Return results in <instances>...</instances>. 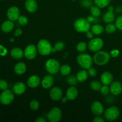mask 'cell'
<instances>
[{
    "mask_svg": "<svg viewBox=\"0 0 122 122\" xmlns=\"http://www.w3.org/2000/svg\"><path fill=\"white\" fill-rule=\"evenodd\" d=\"M23 33V31L22 30L20 29H17L16 30H15L14 33V36L15 37H18V36H20Z\"/></svg>",
    "mask_w": 122,
    "mask_h": 122,
    "instance_id": "obj_46",
    "label": "cell"
},
{
    "mask_svg": "<svg viewBox=\"0 0 122 122\" xmlns=\"http://www.w3.org/2000/svg\"><path fill=\"white\" fill-rule=\"evenodd\" d=\"M100 80L102 84L105 85H109L113 81V75L110 71H104L101 75Z\"/></svg>",
    "mask_w": 122,
    "mask_h": 122,
    "instance_id": "obj_16",
    "label": "cell"
},
{
    "mask_svg": "<svg viewBox=\"0 0 122 122\" xmlns=\"http://www.w3.org/2000/svg\"><path fill=\"white\" fill-rule=\"evenodd\" d=\"M52 46L48 41L45 39H42L37 44V49L38 52L41 56H46L50 54L52 52Z\"/></svg>",
    "mask_w": 122,
    "mask_h": 122,
    "instance_id": "obj_4",
    "label": "cell"
},
{
    "mask_svg": "<svg viewBox=\"0 0 122 122\" xmlns=\"http://www.w3.org/2000/svg\"><path fill=\"white\" fill-rule=\"evenodd\" d=\"M50 95L54 101H59L63 98V91L59 87H54L50 90Z\"/></svg>",
    "mask_w": 122,
    "mask_h": 122,
    "instance_id": "obj_13",
    "label": "cell"
},
{
    "mask_svg": "<svg viewBox=\"0 0 122 122\" xmlns=\"http://www.w3.org/2000/svg\"><path fill=\"white\" fill-rule=\"evenodd\" d=\"M71 1H76V0H71Z\"/></svg>",
    "mask_w": 122,
    "mask_h": 122,
    "instance_id": "obj_52",
    "label": "cell"
},
{
    "mask_svg": "<svg viewBox=\"0 0 122 122\" xmlns=\"http://www.w3.org/2000/svg\"><path fill=\"white\" fill-rule=\"evenodd\" d=\"M91 29L94 35H98L101 34L104 32V29L102 25H100V24H95L91 27Z\"/></svg>",
    "mask_w": 122,
    "mask_h": 122,
    "instance_id": "obj_26",
    "label": "cell"
},
{
    "mask_svg": "<svg viewBox=\"0 0 122 122\" xmlns=\"http://www.w3.org/2000/svg\"><path fill=\"white\" fill-rule=\"evenodd\" d=\"M90 12L91 13V15H94V16L99 17L101 14V10H100V7H97V6H92L90 8Z\"/></svg>",
    "mask_w": 122,
    "mask_h": 122,
    "instance_id": "obj_31",
    "label": "cell"
},
{
    "mask_svg": "<svg viewBox=\"0 0 122 122\" xmlns=\"http://www.w3.org/2000/svg\"><path fill=\"white\" fill-rule=\"evenodd\" d=\"M77 62L79 65L83 69H87L92 67L93 64V58L86 53H83L79 54L77 57Z\"/></svg>",
    "mask_w": 122,
    "mask_h": 122,
    "instance_id": "obj_2",
    "label": "cell"
},
{
    "mask_svg": "<svg viewBox=\"0 0 122 122\" xmlns=\"http://www.w3.org/2000/svg\"><path fill=\"white\" fill-rule=\"evenodd\" d=\"M90 87L92 90L95 91H98L101 89V87H102V84H101V82H100V81H94L91 83Z\"/></svg>",
    "mask_w": 122,
    "mask_h": 122,
    "instance_id": "obj_29",
    "label": "cell"
},
{
    "mask_svg": "<svg viewBox=\"0 0 122 122\" xmlns=\"http://www.w3.org/2000/svg\"><path fill=\"white\" fill-rule=\"evenodd\" d=\"M120 116V110L116 106H112L107 108L104 112V117L107 121L113 122L119 118Z\"/></svg>",
    "mask_w": 122,
    "mask_h": 122,
    "instance_id": "obj_6",
    "label": "cell"
},
{
    "mask_svg": "<svg viewBox=\"0 0 122 122\" xmlns=\"http://www.w3.org/2000/svg\"></svg>",
    "mask_w": 122,
    "mask_h": 122,
    "instance_id": "obj_53",
    "label": "cell"
},
{
    "mask_svg": "<svg viewBox=\"0 0 122 122\" xmlns=\"http://www.w3.org/2000/svg\"><path fill=\"white\" fill-rule=\"evenodd\" d=\"M87 47H88V45H87L86 43L85 42H81L77 44V46H76V50L78 52L82 53V52L85 51Z\"/></svg>",
    "mask_w": 122,
    "mask_h": 122,
    "instance_id": "obj_32",
    "label": "cell"
},
{
    "mask_svg": "<svg viewBox=\"0 0 122 122\" xmlns=\"http://www.w3.org/2000/svg\"><path fill=\"white\" fill-rule=\"evenodd\" d=\"M88 73L91 77H95V76H96L97 74V71L96 69L95 68L91 67L90 68L88 69Z\"/></svg>",
    "mask_w": 122,
    "mask_h": 122,
    "instance_id": "obj_41",
    "label": "cell"
},
{
    "mask_svg": "<svg viewBox=\"0 0 122 122\" xmlns=\"http://www.w3.org/2000/svg\"><path fill=\"white\" fill-rule=\"evenodd\" d=\"M38 49L33 44H29L24 50V56L27 59L33 60L36 57Z\"/></svg>",
    "mask_w": 122,
    "mask_h": 122,
    "instance_id": "obj_10",
    "label": "cell"
},
{
    "mask_svg": "<svg viewBox=\"0 0 122 122\" xmlns=\"http://www.w3.org/2000/svg\"><path fill=\"white\" fill-rule=\"evenodd\" d=\"M117 29V27L116 25H114L112 23H108V25L106 26V32H107V33H113L114 32H116Z\"/></svg>",
    "mask_w": 122,
    "mask_h": 122,
    "instance_id": "obj_33",
    "label": "cell"
},
{
    "mask_svg": "<svg viewBox=\"0 0 122 122\" xmlns=\"http://www.w3.org/2000/svg\"><path fill=\"white\" fill-rule=\"evenodd\" d=\"M14 99V92L7 89L0 94V102L4 105L10 104Z\"/></svg>",
    "mask_w": 122,
    "mask_h": 122,
    "instance_id": "obj_9",
    "label": "cell"
},
{
    "mask_svg": "<svg viewBox=\"0 0 122 122\" xmlns=\"http://www.w3.org/2000/svg\"><path fill=\"white\" fill-rule=\"evenodd\" d=\"M108 10H110V11H114V7H113V6L110 5L108 7Z\"/></svg>",
    "mask_w": 122,
    "mask_h": 122,
    "instance_id": "obj_50",
    "label": "cell"
},
{
    "mask_svg": "<svg viewBox=\"0 0 122 122\" xmlns=\"http://www.w3.org/2000/svg\"><path fill=\"white\" fill-rule=\"evenodd\" d=\"M115 25L117 29H119L120 30H122V15L118 17L116 20Z\"/></svg>",
    "mask_w": 122,
    "mask_h": 122,
    "instance_id": "obj_38",
    "label": "cell"
},
{
    "mask_svg": "<svg viewBox=\"0 0 122 122\" xmlns=\"http://www.w3.org/2000/svg\"><path fill=\"white\" fill-rule=\"evenodd\" d=\"M25 5L26 10L30 13H35L38 9V3L36 0H26Z\"/></svg>",
    "mask_w": 122,
    "mask_h": 122,
    "instance_id": "obj_19",
    "label": "cell"
},
{
    "mask_svg": "<svg viewBox=\"0 0 122 122\" xmlns=\"http://www.w3.org/2000/svg\"><path fill=\"white\" fill-rule=\"evenodd\" d=\"M17 20L21 26H25L28 23V19L25 15H20Z\"/></svg>",
    "mask_w": 122,
    "mask_h": 122,
    "instance_id": "obj_36",
    "label": "cell"
},
{
    "mask_svg": "<svg viewBox=\"0 0 122 122\" xmlns=\"http://www.w3.org/2000/svg\"><path fill=\"white\" fill-rule=\"evenodd\" d=\"M88 71H86L85 70H81L79 71L76 75V78L78 82H83L87 80L88 77Z\"/></svg>",
    "mask_w": 122,
    "mask_h": 122,
    "instance_id": "obj_25",
    "label": "cell"
},
{
    "mask_svg": "<svg viewBox=\"0 0 122 122\" xmlns=\"http://www.w3.org/2000/svg\"><path fill=\"white\" fill-rule=\"evenodd\" d=\"M7 15L8 19L11 21H15L18 20L20 16V10L19 8L15 6L9 8L7 10Z\"/></svg>",
    "mask_w": 122,
    "mask_h": 122,
    "instance_id": "obj_12",
    "label": "cell"
},
{
    "mask_svg": "<svg viewBox=\"0 0 122 122\" xmlns=\"http://www.w3.org/2000/svg\"><path fill=\"white\" fill-rule=\"evenodd\" d=\"M81 5L85 8H91L92 6V2L91 0H82Z\"/></svg>",
    "mask_w": 122,
    "mask_h": 122,
    "instance_id": "obj_39",
    "label": "cell"
},
{
    "mask_svg": "<svg viewBox=\"0 0 122 122\" xmlns=\"http://www.w3.org/2000/svg\"><path fill=\"white\" fill-rule=\"evenodd\" d=\"M14 41V38H10V42H13Z\"/></svg>",
    "mask_w": 122,
    "mask_h": 122,
    "instance_id": "obj_51",
    "label": "cell"
},
{
    "mask_svg": "<svg viewBox=\"0 0 122 122\" xmlns=\"http://www.w3.org/2000/svg\"><path fill=\"white\" fill-rule=\"evenodd\" d=\"M10 55L14 59L19 60L23 57L24 51L20 48L15 47L12 49L10 52Z\"/></svg>",
    "mask_w": 122,
    "mask_h": 122,
    "instance_id": "obj_22",
    "label": "cell"
},
{
    "mask_svg": "<svg viewBox=\"0 0 122 122\" xmlns=\"http://www.w3.org/2000/svg\"><path fill=\"white\" fill-rule=\"evenodd\" d=\"M8 88V83L5 80H0V89L2 91H4Z\"/></svg>",
    "mask_w": 122,
    "mask_h": 122,
    "instance_id": "obj_40",
    "label": "cell"
},
{
    "mask_svg": "<svg viewBox=\"0 0 122 122\" xmlns=\"http://www.w3.org/2000/svg\"><path fill=\"white\" fill-rule=\"evenodd\" d=\"M94 33H92V31L88 30V32H86V37L88 38V39H92L93 37H94Z\"/></svg>",
    "mask_w": 122,
    "mask_h": 122,
    "instance_id": "obj_47",
    "label": "cell"
},
{
    "mask_svg": "<svg viewBox=\"0 0 122 122\" xmlns=\"http://www.w3.org/2000/svg\"><path fill=\"white\" fill-rule=\"evenodd\" d=\"M110 53L105 51H99L96 52L93 57L94 62L98 66H104L109 62L110 60Z\"/></svg>",
    "mask_w": 122,
    "mask_h": 122,
    "instance_id": "obj_1",
    "label": "cell"
},
{
    "mask_svg": "<svg viewBox=\"0 0 122 122\" xmlns=\"http://www.w3.org/2000/svg\"><path fill=\"white\" fill-rule=\"evenodd\" d=\"M104 45V41L101 38H95L91 39L88 42V47L92 52H98L100 51Z\"/></svg>",
    "mask_w": 122,
    "mask_h": 122,
    "instance_id": "obj_8",
    "label": "cell"
},
{
    "mask_svg": "<svg viewBox=\"0 0 122 122\" xmlns=\"http://www.w3.org/2000/svg\"><path fill=\"white\" fill-rule=\"evenodd\" d=\"M100 92H101V94L102 95L106 96V95H107L109 94V92H110V88L108 86V85H104V86H102V87H101V89H100Z\"/></svg>",
    "mask_w": 122,
    "mask_h": 122,
    "instance_id": "obj_37",
    "label": "cell"
},
{
    "mask_svg": "<svg viewBox=\"0 0 122 122\" xmlns=\"http://www.w3.org/2000/svg\"><path fill=\"white\" fill-rule=\"evenodd\" d=\"M87 20H88V21H89L90 23H97L98 22L99 20L98 17L94 16V15H88V17H87Z\"/></svg>",
    "mask_w": 122,
    "mask_h": 122,
    "instance_id": "obj_42",
    "label": "cell"
},
{
    "mask_svg": "<svg viewBox=\"0 0 122 122\" xmlns=\"http://www.w3.org/2000/svg\"><path fill=\"white\" fill-rule=\"evenodd\" d=\"M110 56H112V57L115 58V57H117L119 56V51L118 50H117V49H114V50H112V51H110Z\"/></svg>",
    "mask_w": 122,
    "mask_h": 122,
    "instance_id": "obj_44",
    "label": "cell"
},
{
    "mask_svg": "<svg viewBox=\"0 0 122 122\" xmlns=\"http://www.w3.org/2000/svg\"><path fill=\"white\" fill-rule=\"evenodd\" d=\"M91 110L93 114L95 116H100L104 112L103 105L100 101H94L91 106Z\"/></svg>",
    "mask_w": 122,
    "mask_h": 122,
    "instance_id": "obj_11",
    "label": "cell"
},
{
    "mask_svg": "<svg viewBox=\"0 0 122 122\" xmlns=\"http://www.w3.org/2000/svg\"><path fill=\"white\" fill-rule=\"evenodd\" d=\"M64 44L61 41H58L55 43L54 46L52 48V52H55L56 51H60L64 48Z\"/></svg>",
    "mask_w": 122,
    "mask_h": 122,
    "instance_id": "obj_30",
    "label": "cell"
},
{
    "mask_svg": "<svg viewBox=\"0 0 122 122\" xmlns=\"http://www.w3.org/2000/svg\"><path fill=\"white\" fill-rule=\"evenodd\" d=\"M74 28L79 33H86L91 29V23L85 18H79L74 22Z\"/></svg>",
    "mask_w": 122,
    "mask_h": 122,
    "instance_id": "obj_3",
    "label": "cell"
},
{
    "mask_svg": "<svg viewBox=\"0 0 122 122\" xmlns=\"http://www.w3.org/2000/svg\"><path fill=\"white\" fill-rule=\"evenodd\" d=\"M54 77L52 75H47L44 77L42 81H41L42 86L44 89H49L51 88L54 84Z\"/></svg>",
    "mask_w": 122,
    "mask_h": 122,
    "instance_id": "obj_18",
    "label": "cell"
},
{
    "mask_svg": "<svg viewBox=\"0 0 122 122\" xmlns=\"http://www.w3.org/2000/svg\"><path fill=\"white\" fill-rule=\"evenodd\" d=\"M66 97L69 100H74L78 95V91L75 86H71L66 91Z\"/></svg>",
    "mask_w": 122,
    "mask_h": 122,
    "instance_id": "obj_20",
    "label": "cell"
},
{
    "mask_svg": "<svg viewBox=\"0 0 122 122\" xmlns=\"http://www.w3.org/2000/svg\"><path fill=\"white\" fill-rule=\"evenodd\" d=\"M67 82L70 86H75L77 84V78L75 76H73V75H70L67 78Z\"/></svg>",
    "mask_w": 122,
    "mask_h": 122,
    "instance_id": "obj_34",
    "label": "cell"
},
{
    "mask_svg": "<svg viewBox=\"0 0 122 122\" xmlns=\"http://www.w3.org/2000/svg\"><path fill=\"white\" fill-rule=\"evenodd\" d=\"M94 3L100 8H103L109 5L110 0H94Z\"/></svg>",
    "mask_w": 122,
    "mask_h": 122,
    "instance_id": "obj_28",
    "label": "cell"
},
{
    "mask_svg": "<svg viewBox=\"0 0 122 122\" xmlns=\"http://www.w3.org/2000/svg\"><path fill=\"white\" fill-rule=\"evenodd\" d=\"M47 120L50 122H58L62 118V112L58 107H54L46 114Z\"/></svg>",
    "mask_w": 122,
    "mask_h": 122,
    "instance_id": "obj_7",
    "label": "cell"
},
{
    "mask_svg": "<svg viewBox=\"0 0 122 122\" xmlns=\"http://www.w3.org/2000/svg\"><path fill=\"white\" fill-rule=\"evenodd\" d=\"M94 122H104V119L102 118V117H100V116H97L95 117L93 119Z\"/></svg>",
    "mask_w": 122,
    "mask_h": 122,
    "instance_id": "obj_45",
    "label": "cell"
},
{
    "mask_svg": "<svg viewBox=\"0 0 122 122\" xmlns=\"http://www.w3.org/2000/svg\"><path fill=\"white\" fill-rule=\"evenodd\" d=\"M27 69L26 64L23 62H19L15 65L14 68V72L17 75H21L25 73Z\"/></svg>",
    "mask_w": 122,
    "mask_h": 122,
    "instance_id": "obj_21",
    "label": "cell"
},
{
    "mask_svg": "<svg viewBox=\"0 0 122 122\" xmlns=\"http://www.w3.org/2000/svg\"><path fill=\"white\" fill-rule=\"evenodd\" d=\"M14 26V25L13 21L10 20H6L2 24L1 29L4 33H9V32H11L12 30L13 29Z\"/></svg>",
    "mask_w": 122,
    "mask_h": 122,
    "instance_id": "obj_23",
    "label": "cell"
},
{
    "mask_svg": "<svg viewBox=\"0 0 122 122\" xmlns=\"http://www.w3.org/2000/svg\"><path fill=\"white\" fill-rule=\"evenodd\" d=\"M41 79L37 75H32L30 76L27 81V84L30 88H35L38 87L41 83Z\"/></svg>",
    "mask_w": 122,
    "mask_h": 122,
    "instance_id": "obj_17",
    "label": "cell"
},
{
    "mask_svg": "<svg viewBox=\"0 0 122 122\" xmlns=\"http://www.w3.org/2000/svg\"><path fill=\"white\" fill-rule=\"evenodd\" d=\"M0 1H1V0H0Z\"/></svg>",
    "mask_w": 122,
    "mask_h": 122,
    "instance_id": "obj_54",
    "label": "cell"
},
{
    "mask_svg": "<svg viewBox=\"0 0 122 122\" xmlns=\"http://www.w3.org/2000/svg\"><path fill=\"white\" fill-rule=\"evenodd\" d=\"M30 108L32 110H38L39 108V103L36 100H32L30 102Z\"/></svg>",
    "mask_w": 122,
    "mask_h": 122,
    "instance_id": "obj_35",
    "label": "cell"
},
{
    "mask_svg": "<svg viewBox=\"0 0 122 122\" xmlns=\"http://www.w3.org/2000/svg\"><path fill=\"white\" fill-rule=\"evenodd\" d=\"M103 20L106 23H111L113 22L115 19V15H114L113 11L108 10L103 15Z\"/></svg>",
    "mask_w": 122,
    "mask_h": 122,
    "instance_id": "obj_24",
    "label": "cell"
},
{
    "mask_svg": "<svg viewBox=\"0 0 122 122\" xmlns=\"http://www.w3.org/2000/svg\"><path fill=\"white\" fill-rule=\"evenodd\" d=\"M45 67L49 74L55 75L60 71V64L57 60L50 58L45 62Z\"/></svg>",
    "mask_w": 122,
    "mask_h": 122,
    "instance_id": "obj_5",
    "label": "cell"
},
{
    "mask_svg": "<svg viewBox=\"0 0 122 122\" xmlns=\"http://www.w3.org/2000/svg\"><path fill=\"white\" fill-rule=\"evenodd\" d=\"M68 98H67V97H63L61 98V102H63V103H65V102H66L67 101H68Z\"/></svg>",
    "mask_w": 122,
    "mask_h": 122,
    "instance_id": "obj_49",
    "label": "cell"
},
{
    "mask_svg": "<svg viewBox=\"0 0 122 122\" xmlns=\"http://www.w3.org/2000/svg\"><path fill=\"white\" fill-rule=\"evenodd\" d=\"M110 92L114 95H119L122 92V84L119 81L112 82L110 87Z\"/></svg>",
    "mask_w": 122,
    "mask_h": 122,
    "instance_id": "obj_14",
    "label": "cell"
},
{
    "mask_svg": "<svg viewBox=\"0 0 122 122\" xmlns=\"http://www.w3.org/2000/svg\"><path fill=\"white\" fill-rule=\"evenodd\" d=\"M26 86L21 82H18L14 83L13 86V92L17 95H21L25 92Z\"/></svg>",
    "mask_w": 122,
    "mask_h": 122,
    "instance_id": "obj_15",
    "label": "cell"
},
{
    "mask_svg": "<svg viewBox=\"0 0 122 122\" xmlns=\"http://www.w3.org/2000/svg\"><path fill=\"white\" fill-rule=\"evenodd\" d=\"M7 48L2 45H0V56H5L7 54Z\"/></svg>",
    "mask_w": 122,
    "mask_h": 122,
    "instance_id": "obj_43",
    "label": "cell"
},
{
    "mask_svg": "<svg viewBox=\"0 0 122 122\" xmlns=\"http://www.w3.org/2000/svg\"><path fill=\"white\" fill-rule=\"evenodd\" d=\"M60 71L63 76H68L71 73V67L68 64H63L60 66Z\"/></svg>",
    "mask_w": 122,
    "mask_h": 122,
    "instance_id": "obj_27",
    "label": "cell"
},
{
    "mask_svg": "<svg viewBox=\"0 0 122 122\" xmlns=\"http://www.w3.org/2000/svg\"><path fill=\"white\" fill-rule=\"evenodd\" d=\"M46 120H47V119H45V118L44 117H39L37 118V119H36L35 122H46Z\"/></svg>",
    "mask_w": 122,
    "mask_h": 122,
    "instance_id": "obj_48",
    "label": "cell"
}]
</instances>
